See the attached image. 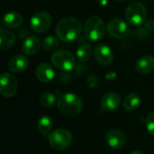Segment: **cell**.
<instances>
[{
    "label": "cell",
    "mask_w": 154,
    "mask_h": 154,
    "mask_svg": "<svg viewBox=\"0 0 154 154\" xmlns=\"http://www.w3.org/2000/svg\"><path fill=\"white\" fill-rule=\"evenodd\" d=\"M82 23L75 17H65L59 21L56 25V35L63 42H71L81 33Z\"/></svg>",
    "instance_id": "cell-1"
},
{
    "label": "cell",
    "mask_w": 154,
    "mask_h": 154,
    "mask_svg": "<svg viewBox=\"0 0 154 154\" xmlns=\"http://www.w3.org/2000/svg\"><path fill=\"white\" fill-rule=\"evenodd\" d=\"M57 106L60 112L67 116H78L83 109V102L81 98L73 93H66L60 96Z\"/></svg>",
    "instance_id": "cell-2"
},
{
    "label": "cell",
    "mask_w": 154,
    "mask_h": 154,
    "mask_svg": "<svg viewBox=\"0 0 154 154\" xmlns=\"http://www.w3.org/2000/svg\"><path fill=\"white\" fill-rule=\"evenodd\" d=\"M83 29L84 35L88 41L98 42L104 37L106 26L100 17L97 15H92L87 19Z\"/></svg>",
    "instance_id": "cell-3"
},
{
    "label": "cell",
    "mask_w": 154,
    "mask_h": 154,
    "mask_svg": "<svg viewBox=\"0 0 154 154\" xmlns=\"http://www.w3.org/2000/svg\"><path fill=\"white\" fill-rule=\"evenodd\" d=\"M147 10L143 4L139 1H134L128 5L125 10V18L132 25H141L146 21Z\"/></svg>",
    "instance_id": "cell-4"
},
{
    "label": "cell",
    "mask_w": 154,
    "mask_h": 154,
    "mask_svg": "<svg viewBox=\"0 0 154 154\" xmlns=\"http://www.w3.org/2000/svg\"><path fill=\"white\" fill-rule=\"evenodd\" d=\"M49 143L50 145L58 151H62L69 147L72 143V134L69 131L60 128L53 132H51L49 136Z\"/></svg>",
    "instance_id": "cell-5"
},
{
    "label": "cell",
    "mask_w": 154,
    "mask_h": 154,
    "mask_svg": "<svg viewBox=\"0 0 154 154\" xmlns=\"http://www.w3.org/2000/svg\"><path fill=\"white\" fill-rule=\"evenodd\" d=\"M51 62L57 69L63 71L72 70L76 64L75 57L73 54L64 50L55 51L51 55Z\"/></svg>",
    "instance_id": "cell-6"
},
{
    "label": "cell",
    "mask_w": 154,
    "mask_h": 154,
    "mask_svg": "<svg viewBox=\"0 0 154 154\" xmlns=\"http://www.w3.org/2000/svg\"><path fill=\"white\" fill-rule=\"evenodd\" d=\"M52 23V18L50 13L46 11H39L31 18L30 26L35 32L42 33L49 30Z\"/></svg>",
    "instance_id": "cell-7"
},
{
    "label": "cell",
    "mask_w": 154,
    "mask_h": 154,
    "mask_svg": "<svg viewBox=\"0 0 154 154\" xmlns=\"http://www.w3.org/2000/svg\"><path fill=\"white\" fill-rule=\"evenodd\" d=\"M17 80L15 77L9 73L4 72L0 77V93L5 97H12L17 91Z\"/></svg>",
    "instance_id": "cell-8"
},
{
    "label": "cell",
    "mask_w": 154,
    "mask_h": 154,
    "mask_svg": "<svg viewBox=\"0 0 154 154\" xmlns=\"http://www.w3.org/2000/svg\"><path fill=\"white\" fill-rule=\"evenodd\" d=\"M106 31L112 37L121 39L129 34L130 28L125 21L121 19H112L106 25Z\"/></svg>",
    "instance_id": "cell-9"
},
{
    "label": "cell",
    "mask_w": 154,
    "mask_h": 154,
    "mask_svg": "<svg viewBox=\"0 0 154 154\" xmlns=\"http://www.w3.org/2000/svg\"><path fill=\"white\" fill-rule=\"evenodd\" d=\"M94 56L96 60L104 66H108L113 62L114 54L111 48L106 44H98L94 49Z\"/></svg>",
    "instance_id": "cell-10"
},
{
    "label": "cell",
    "mask_w": 154,
    "mask_h": 154,
    "mask_svg": "<svg viewBox=\"0 0 154 154\" xmlns=\"http://www.w3.org/2000/svg\"><path fill=\"white\" fill-rule=\"evenodd\" d=\"M121 104V97L116 92H108L105 94L100 101L101 107L106 112H113L118 108Z\"/></svg>",
    "instance_id": "cell-11"
},
{
    "label": "cell",
    "mask_w": 154,
    "mask_h": 154,
    "mask_svg": "<svg viewBox=\"0 0 154 154\" xmlns=\"http://www.w3.org/2000/svg\"><path fill=\"white\" fill-rule=\"evenodd\" d=\"M106 143L113 149H121L125 143V134L117 129H112L108 131L106 134Z\"/></svg>",
    "instance_id": "cell-12"
},
{
    "label": "cell",
    "mask_w": 154,
    "mask_h": 154,
    "mask_svg": "<svg viewBox=\"0 0 154 154\" xmlns=\"http://www.w3.org/2000/svg\"><path fill=\"white\" fill-rule=\"evenodd\" d=\"M55 75L52 66L47 62L41 63L37 66L35 69V76L39 81L42 83H48L53 79Z\"/></svg>",
    "instance_id": "cell-13"
},
{
    "label": "cell",
    "mask_w": 154,
    "mask_h": 154,
    "mask_svg": "<svg viewBox=\"0 0 154 154\" xmlns=\"http://www.w3.org/2000/svg\"><path fill=\"white\" fill-rule=\"evenodd\" d=\"M42 46V45L39 38L36 36H29L23 41L22 44V51L24 54L32 56L39 52Z\"/></svg>",
    "instance_id": "cell-14"
},
{
    "label": "cell",
    "mask_w": 154,
    "mask_h": 154,
    "mask_svg": "<svg viewBox=\"0 0 154 154\" xmlns=\"http://www.w3.org/2000/svg\"><path fill=\"white\" fill-rule=\"evenodd\" d=\"M29 65V60L26 56L23 54H17L11 58L8 63V68L14 73H20L24 71Z\"/></svg>",
    "instance_id": "cell-15"
},
{
    "label": "cell",
    "mask_w": 154,
    "mask_h": 154,
    "mask_svg": "<svg viewBox=\"0 0 154 154\" xmlns=\"http://www.w3.org/2000/svg\"><path fill=\"white\" fill-rule=\"evenodd\" d=\"M135 69L139 73L147 74L154 70V57L144 55L139 58L135 63Z\"/></svg>",
    "instance_id": "cell-16"
},
{
    "label": "cell",
    "mask_w": 154,
    "mask_h": 154,
    "mask_svg": "<svg viewBox=\"0 0 154 154\" xmlns=\"http://www.w3.org/2000/svg\"><path fill=\"white\" fill-rule=\"evenodd\" d=\"M3 23L6 28L9 29L18 28L23 23V16L20 13L15 11L8 12L4 15Z\"/></svg>",
    "instance_id": "cell-17"
},
{
    "label": "cell",
    "mask_w": 154,
    "mask_h": 154,
    "mask_svg": "<svg viewBox=\"0 0 154 154\" xmlns=\"http://www.w3.org/2000/svg\"><path fill=\"white\" fill-rule=\"evenodd\" d=\"M15 42L14 34L7 29H0V49L7 50L10 49Z\"/></svg>",
    "instance_id": "cell-18"
},
{
    "label": "cell",
    "mask_w": 154,
    "mask_h": 154,
    "mask_svg": "<svg viewBox=\"0 0 154 154\" xmlns=\"http://www.w3.org/2000/svg\"><path fill=\"white\" fill-rule=\"evenodd\" d=\"M94 51L90 44L82 43L77 50V58L81 62H86L90 60Z\"/></svg>",
    "instance_id": "cell-19"
},
{
    "label": "cell",
    "mask_w": 154,
    "mask_h": 154,
    "mask_svg": "<svg viewBox=\"0 0 154 154\" xmlns=\"http://www.w3.org/2000/svg\"><path fill=\"white\" fill-rule=\"evenodd\" d=\"M141 104V98L138 94H129L124 100V106L127 111H134Z\"/></svg>",
    "instance_id": "cell-20"
},
{
    "label": "cell",
    "mask_w": 154,
    "mask_h": 154,
    "mask_svg": "<svg viewBox=\"0 0 154 154\" xmlns=\"http://www.w3.org/2000/svg\"><path fill=\"white\" fill-rule=\"evenodd\" d=\"M51 127H52V121L50 116H43L38 120L37 128L42 136H47V135L49 136V133Z\"/></svg>",
    "instance_id": "cell-21"
},
{
    "label": "cell",
    "mask_w": 154,
    "mask_h": 154,
    "mask_svg": "<svg viewBox=\"0 0 154 154\" xmlns=\"http://www.w3.org/2000/svg\"><path fill=\"white\" fill-rule=\"evenodd\" d=\"M42 45L43 49L47 51H53L59 45V38L54 35H48L43 39Z\"/></svg>",
    "instance_id": "cell-22"
},
{
    "label": "cell",
    "mask_w": 154,
    "mask_h": 154,
    "mask_svg": "<svg viewBox=\"0 0 154 154\" xmlns=\"http://www.w3.org/2000/svg\"><path fill=\"white\" fill-rule=\"evenodd\" d=\"M40 102L45 107H51L56 103V97L51 92H44L40 97Z\"/></svg>",
    "instance_id": "cell-23"
},
{
    "label": "cell",
    "mask_w": 154,
    "mask_h": 154,
    "mask_svg": "<svg viewBox=\"0 0 154 154\" xmlns=\"http://www.w3.org/2000/svg\"><path fill=\"white\" fill-rule=\"evenodd\" d=\"M146 128L148 132L154 136V111L150 113L146 118Z\"/></svg>",
    "instance_id": "cell-24"
},
{
    "label": "cell",
    "mask_w": 154,
    "mask_h": 154,
    "mask_svg": "<svg viewBox=\"0 0 154 154\" xmlns=\"http://www.w3.org/2000/svg\"><path fill=\"white\" fill-rule=\"evenodd\" d=\"M144 29L147 31H153L154 30V21L153 20H146L143 23Z\"/></svg>",
    "instance_id": "cell-25"
},
{
    "label": "cell",
    "mask_w": 154,
    "mask_h": 154,
    "mask_svg": "<svg viewBox=\"0 0 154 154\" xmlns=\"http://www.w3.org/2000/svg\"><path fill=\"white\" fill-rule=\"evenodd\" d=\"M97 2L102 6H106V5L108 4V0H97Z\"/></svg>",
    "instance_id": "cell-26"
},
{
    "label": "cell",
    "mask_w": 154,
    "mask_h": 154,
    "mask_svg": "<svg viewBox=\"0 0 154 154\" xmlns=\"http://www.w3.org/2000/svg\"><path fill=\"white\" fill-rule=\"evenodd\" d=\"M129 154H146L144 152H143V151H140V150H137V151H134V152H132L131 153Z\"/></svg>",
    "instance_id": "cell-27"
},
{
    "label": "cell",
    "mask_w": 154,
    "mask_h": 154,
    "mask_svg": "<svg viewBox=\"0 0 154 154\" xmlns=\"http://www.w3.org/2000/svg\"><path fill=\"white\" fill-rule=\"evenodd\" d=\"M117 1H124V0H117Z\"/></svg>",
    "instance_id": "cell-28"
}]
</instances>
